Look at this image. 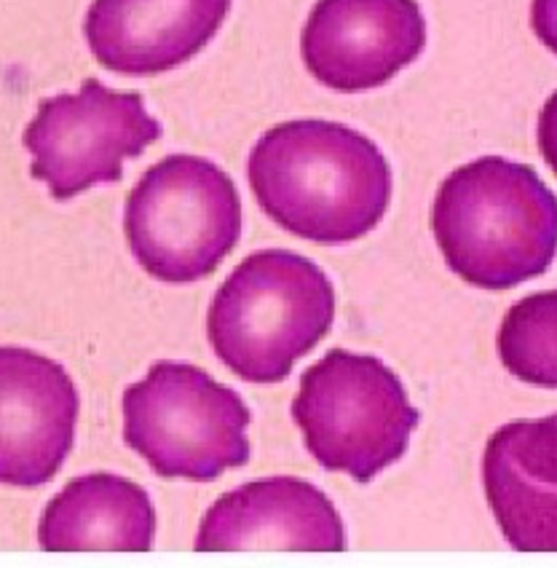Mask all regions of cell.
Instances as JSON below:
<instances>
[{
    "instance_id": "12",
    "label": "cell",
    "mask_w": 557,
    "mask_h": 568,
    "mask_svg": "<svg viewBox=\"0 0 557 568\" xmlns=\"http://www.w3.org/2000/svg\"><path fill=\"white\" fill-rule=\"evenodd\" d=\"M555 416L515 422L490 435L483 483L498 528L517 552H555Z\"/></svg>"
},
{
    "instance_id": "14",
    "label": "cell",
    "mask_w": 557,
    "mask_h": 568,
    "mask_svg": "<svg viewBox=\"0 0 557 568\" xmlns=\"http://www.w3.org/2000/svg\"><path fill=\"white\" fill-rule=\"evenodd\" d=\"M557 295L553 290L539 295H528L504 316L498 333V354L502 363L515 378L526 384L555 389L557 363Z\"/></svg>"
},
{
    "instance_id": "5",
    "label": "cell",
    "mask_w": 557,
    "mask_h": 568,
    "mask_svg": "<svg viewBox=\"0 0 557 568\" xmlns=\"http://www.w3.org/2000/svg\"><path fill=\"white\" fill-rule=\"evenodd\" d=\"M252 413L231 386L188 363H155L124 392V440L159 477L212 483L247 467Z\"/></svg>"
},
{
    "instance_id": "10",
    "label": "cell",
    "mask_w": 557,
    "mask_h": 568,
    "mask_svg": "<svg viewBox=\"0 0 557 568\" xmlns=\"http://www.w3.org/2000/svg\"><path fill=\"white\" fill-rule=\"evenodd\" d=\"M346 526L333 501L301 477H263L206 509L199 552H343Z\"/></svg>"
},
{
    "instance_id": "9",
    "label": "cell",
    "mask_w": 557,
    "mask_h": 568,
    "mask_svg": "<svg viewBox=\"0 0 557 568\" xmlns=\"http://www.w3.org/2000/svg\"><path fill=\"white\" fill-rule=\"evenodd\" d=\"M78 389L57 359L0 346V483L41 488L73 450Z\"/></svg>"
},
{
    "instance_id": "11",
    "label": "cell",
    "mask_w": 557,
    "mask_h": 568,
    "mask_svg": "<svg viewBox=\"0 0 557 568\" xmlns=\"http://www.w3.org/2000/svg\"><path fill=\"white\" fill-rule=\"evenodd\" d=\"M233 0H94L83 32L94 60L121 75L180 68L223 28Z\"/></svg>"
},
{
    "instance_id": "8",
    "label": "cell",
    "mask_w": 557,
    "mask_h": 568,
    "mask_svg": "<svg viewBox=\"0 0 557 568\" xmlns=\"http://www.w3.org/2000/svg\"><path fill=\"white\" fill-rule=\"evenodd\" d=\"M301 49L322 87L367 92L424 54L426 19L418 0H320L306 19Z\"/></svg>"
},
{
    "instance_id": "6",
    "label": "cell",
    "mask_w": 557,
    "mask_h": 568,
    "mask_svg": "<svg viewBox=\"0 0 557 568\" xmlns=\"http://www.w3.org/2000/svg\"><path fill=\"white\" fill-rule=\"evenodd\" d=\"M132 255L153 280L188 284L215 274L242 236V199L215 161L174 153L140 178L126 199Z\"/></svg>"
},
{
    "instance_id": "4",
    "label": "cell",
    "mask_w": 557,
    "mask_h": 568,
    "mask_svg": "<svg viewBox=\"0 0 557 568\" xmlns=\"http://www.w3.org/2000/svg\"><path fill=\"white\" fill-rule=\"evenodd\" d=\"M293 418L308 454L327 469L371 483L407 454L421 413L405 384L373 354L330 348L301 378Z\"/></svg>"
},
{
    "instance_id": "1",
    "label": "cell",
    "mask_w": 557,
    "mask_h": 568,
    "mask_svg": "<svg viewBox=\"0 0 557 568\" xmlns=\"http://www.w3.org/2000/svg\"><path fill=\"white\" fill-rule=\"evenodd\" d=\"M252 193L271 221L316 244H348L384 221L392 166L381 148L338 121H284L247 161Z\"/></svg>"
},
{
    "instance_id": "3",
    "label": "cell",
    "mask_w": 557,
    "mask_h": 568,
    "mask_svg": "<svg viewBox=\"0 0 557 568\" xmlns=\"http://www.w3.org/2000/svg\"><path fill=\"white\" fill-rule=\"evenodd\" d=\"M333 320L335 287L325 271L293 250H261L220 284L206 335L231 373L271 386L322 344Z\"/></svg>"
},
{
    "instance_id": "7",
    "label": "cell",
    "mask_w": 557,
    "mask_h": 568,
    "mask_svg": "<svg viewBox=\"0 0 557 568\" xmlns=\"http://www.w3.org/2000/svg\"><path fill=\"white\" fill-rule=\"evenodd\" d=\"M161 138V124L138 92H113L87 79L75 94H57L38 105L24 129L30 174L57 202L124 178V161L142 156Z\"/></svg>"
},
{
    "instance_id": "13",
    "label": "cell",
    "mask_w": 557,
    "mask_h": 568,
    "mask_svg": "<svg viewBox=\"0 0 557 568\" xmlns=\"http://www.w3.org/2000/svg\"><path fill=\"white\" fill-rule=\"evenodd\" d=\"M153 537L155 509L148 490L110 473L70 480L38 526L47 552H148Z\"/></svg>"
},
{
    "instance_id": "2",
    "label": "cell",
    "mask_w": 557,
    "mask_h": 568,
    "mask_svg": "<svg viewBox=\"0 0 557 568\" xmlns=\"http://www.w3.org/2000/svg\"><path fill=\"white\" fill-rule=\"evenodd\" d=\"M555 221V196L534 166L504 156L453 170L432 210V231L448 268L480 290H512L547 274Z\"/></svg>"
}]
</instances>
